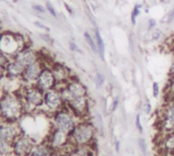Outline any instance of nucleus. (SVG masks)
I'll return each instance as SVG.
<instances>
[{
	"label": "nucleus",
	"instance_id": "41",
	"mask_svg": "<svg viewBox=\"0 0 174 156\" xmlns=\"http://www.w3.org/2000/svg\"><path fill=\"white\" fill-rule=\"evenodd\" d=\"M52 156H65L64 154H62L61 152H59V151H56L55 153H54V154L52 155Z\"/></svg>",
	"mask_w": 174,
	"mask_h": 156
},
{
	"label": "nucleus",
	"instance_id": "23",
	"mask_svg": "<svg viewBox=\"0 0 174 156\" xmlns=\"http://www.w3.org/2000/svg\"><path fill=\"white\" fill-rule=\"evenodd\" d=\"M84 36H85V39H86L87 42H88V44L90 46V48L92 49V51H93L94 53H98V48H97L96 41L92 38V36L89 34L88 32H85V35H84Z\"/></svg>",
	"mask_w": 174,
	"mask_h": 156
},
{
	"label": "nucleus",
	"instance_id": "9",
	"mask_svg": "<svg viewBox=\"0 0 174 156\" xmlns=\"http://www.w3.org/2000/svg\"><path fill=\"white\" fill-rule=\"evenodd\" d=\"M44 105L51 112H56L63 108L65 105L63 99L61 97L60 92L57 89H52L50 91L45 92L44 94Z\"/></svg>",
	"mask_w": 174,
	"mask_h": 156
},
{
	"label": "nucleus",
	"instance_id": "31",
	"mask_svg": "<svg viewBox=\"0 0 174 156\" xmlns=\"http://www.w3.org/2000/svg\"><path fill=\"white\" fill-rule=\"evenodd\" d=\"M153 96L155 98H157L159 96V93H160V88H159V84L157 82H154L153 83Z\"/></svg>",
	"mask_w": 174,
	"mask_h": 156
},
{
	"label": "nucleus",
	"instance_id": "4",
	"mask_svg": "<svg viewBox=\"0 0 174 156\" xmlns=\"http://www.w3.org/2000/svg\"><path fill=\"white\" fill-rule=\"evenodd\" d=\"M35 145L33 139L23 133L11 144V154L13 156H30Z\"/></svg>",
	"mask_w": 174,
	"mask_h": 156
},
{
	"label": "nucleus",
	"instance_id": "35",
	"mask_svg": "<svg viewBox=\"0 0 174 156\" xmlns=\"http://www.w3.org/2000/svg\"><path fill=\"white\" fill-rule=\"evenodd\" d=\"M166 18H167L166 21H171L173 20V18H174V9H172L169 13H168L167 16H166Z\"/></svg>",
	"mask_w": 174,
	"mask_h": 156
},
{
	"label": "nucleus",
	"instance_id": "18",
	"mask_svg": "<svg viewBox=\"0 0 174 156\" xmlns=\"http://www.w3.org/2000/svg\"><path fill=\"white\" fill-rule=\"evenodd\" d=\"M161 145L166 152L174 153V132L165 133Z\"/></svg>",
	"mask_w": 174,
	"mask_h": 156
},
{
	"label": "nucleus",
	"instance_id": "1",
	"mask_svg": "<svg viewBox=\"0 0 174 156\" xmlns=\"http://www.w3.org/2000/svg\"><path fill=\"white\" fill-rule=\"evenodd\" d=\"M26 113L24 97L6 94L0 98V119L2 122H16Z\"/></svg>",
	"mask_w": 174,
	"mask_h": 156
},
{
	"label": "nucleus",
	"instance_id": "17",
	"mask_svg": "<svg viewBox=\"0 0 174 156\" xmlns=\"http://www.w3.org/2000/svg\"><path fill=\"white\" fill-rule=\"evenodd\" d=\"M26 70V67L24 65H21L20 62L14 60L13 62H10L6 67V73L9 76L12 78H16V76H23V73Z\"/></svg>",
	"mask_w": 174,
	"mask_h": 156
},
{
	"label": "nucleus",
	"instance_id": "44",
	"mask_svg": "<svg viewBox=\"0 0 174 156\" xmlns=\"http://www.w3.org/2000/svg\"><path fill=\"white\" fill-rule=\"evenodd\" d=\"M102 156H108V155H106V154H102Z\"/></svg>",
	"mask_w": 174,
	"mask_h": 156
},
{
	"label": "nucleus",
	"instance_id": "28",
	"mask_svg": "<svg viewBox=\"0 0 174 156\" xmlns=\"http://www.w3.org/2000/svg\"><path fill=\"white\" fill-rule=\"evenodd\" d=\"M135 127H137L138 131L140 133L144 132V128H143V125H142V120H141L140 114H137V116H135Z\"/></svg>",
	"mask_w": 174,
	"mask_h": 156
},
{
	"label": "nucleus",
	"instance_id": "8",
	"mask_svg": "<svg viewBox=\"0 0 174 156\" xmlns=\"http://www.w3.org/2000/svg\"><path fill=\"white\" fill-rule=\"evenodd\" d=\"M21 134H23V131L17 127V124H13V122L0 124V140L1 141L11 145Z\"/></svg>",
	"mask_w": 174,
	"mask_h": 156
},
{
	"label": "nucleus",
	"instance_id": "25",
	"mask_svg": "<svg viewBox=\"0 0 174 156\" xmlns=\"http://www.w3.org/2000/svg\"><path fill=\"white\" fill-rule=\"evenodd\" d=\"M95 83H96V87H97L98 89L101 88L103 85H104L105 78H104V76H103L101 73H96V76H95Z\"/></svg>",
	"mask_w": 174,
	"mask_h": 156
},
{
	"label": "nucleus",
	"instance_id": "15",
	"mask_svg": "<svg viewBox=\"0 0 174 156\" xmlns=\"http://www.w3.org/2000/svg\"><path fill=\"white\" fill-rule=\"evenodd\" d=\"M55 152V150L47 142H45V143L35 145L30 156H52Z\"/></svg>",
	"mask_w": 174,
	"mask_h": 156
},
{
	"label": "nucleus",
	"instance_id": "5",
	"mask_svg": "<svg viewBox=\"0 0 174 156\" xmlns=\"http://www.w3.org/2000/svg\"><path fill=\"white\" fill-rule=\"evenodd\" d=\"M44 94L45 92L40 90L36 85L27 89V91L24 95L26 111L27 108H31V110H34V109L42 107L44 105Z\"/></svg>",
	"mask_w": 174,
	"mask_h": 156
},
{
	"label": "nucleus",
	"instance_id": "38",
	"mask_svg": "<svg viewBox=\"0 0 174 156\" xmlns=\"http://www.w3.org/2000/svg\"><path fill=\"white\" fill-rule=\"evenodd\" d=\"M169 76H170V78H173V76H174V61H173V63L171 64V67H170Z\"/></svg>",
	"mask_w": 174,
	"mask_h": 156
},
{
	"label": "nucleus",
	"instance_id": "39",
	"mask_svg": "<svg viewBox=\"0 0 174 156\" xmlns=\"http://www.w3.org/2000/svg\"><path fill=\"white\" fill-rule=\"evenodd\" d=\"M70 48H71V50L73 51H75V50H78V47H77V45L74 44V43H72V42H70Z\"/></svg>",
	"mask_w": 174,
	"mask_h": 156
},
{
	"label": "nucleus",
	"instance_id": "2",
	"mask_svg": "<svg viewBox=\"0 0 174 156\" xmlns=\"http://www.w3.org/2000/svg\"><path fill=\"white\" fill-rule=\"evenodd\" d=\"M95 134L96 128L90 120H81L69 134L70 142L75 146H90L93 144Z\"/></svg>",
	"mask_w": 174,
	"mask_h": 156
},
{
	"label": "nucleus",
	"instance_id": "24",
	"mask_svg": "<svg viewBox=\"0 0 174 156\" xmlns=\"http://www.w3.org/2000/svg\"><path fill=\"white\" fill-rule=\"evenodd\" d=\"M138 148H140L141 152L143 153L144 156L147 155L148 153V145H147V142L144 138H140L138 140Z\"/></svg>",
	"mask_w": 174,
	"mask_h": 156
},
{
	"label": "nucleus",
	"instance_id": "45",
	"mask_svg": "<svg viewBox=\"0 0 174 156\" xmlns=\"http://www.w3.org/2000/svg\"><path fill=\"white\" fill-rule=\"evenodd\" d=\"M11 155H12V154H11ZM11 155H10V156H11Z\"/></svg>",
	"mask_w": 174,
	"mask_h": 156
},
{
	"label": "nucleus",
	"instance_id": "33",
	"mask_svg": "<svg viewBox=\"0 0 174 156\" xmlns=\"http://www.w3.org/2000/svg\"><path fill=\"white\" fill-rule=\"evenodd\" d=\"M148 27H149V31H152V30L156 27V21H155L154 18H150V20H149Z\"/></svg>",
	"mask_w": 174,
	"mask_h": 156
},
{
	"label": "nucleus",
	"instance_id": "6",
	"mask_svg": "<svg viewBox=\"0 0 174 156\" xmlns=\"http://www.w3.org/2000/svg\"><path fill=\"white\" fill-rule=\"evenodd\" d=\"M65 105L67 106V108L72 112L73 115L77 119H81V120H86L87 116H89L90 104L87 96L75 97L70 102L65 104Z\"/></svg>",
	"mask_w": 174,
	"mask_h": 156
},
{
	"label": "nucleus",
	"instance_id": "3",
	"mask_svg": "<svg viewBox=\"0 0 174 156\" xmlns=\"http://www.w3.org/2000/svg\"><path fill=\"white\" fill-rule=\"evenodd\" d=\"M52 124L53 128L64 131L67 134H70L77 125L78 122L77 117L73 115V113L67 108L66 105H64L63 108L53 113Z\"/></svg>",
	"mask_w": 174,
	"mask_h": 156
},
{
	"label": "nucleus",
	"instance_id": "30",
	"mask_svg": "<svg viewBox=\"0 0 174 156\" xmlns=\"http://www.w3.org/2000/svg\"><path fill=\"white\" fill-rule=\"evenodd\" d=\"M143 111L145 112L146 114H150L152 111V105L150 103V101H147V102L143 105Z\"/></svg>",
	"mask_w": 174,
	"mask_h": 156
},
{
	"label": "nucleus",
	"instance_id": "22",
	"mask_svg": "<svg viewBox=\"0 0 174 156\" xmlns=\"http://www.w3.org/2000/svg\"><path fill=\"white\" fill-rule=\"evenodd\" d=\"M95 119H96L98 132L100 133L101 136H104V122H103V117L100 112L96 111V113H95Z\"/></svg>",
	"mask_w": 174,
	"mask_h": 156
},
{
	"label": "nucleus",
	"instance_id": "14",
	"mask_svg": "<svg viewBox=\"0 0 174 156\" xmlns=\"http://www.w3.org/2000/svg\"><path fill=\"white\" fill-rule=\"evenodd\" d=\"M52 70L54 76H55V80L57 82V85L59 84H66L69 80V73H68V68L65 67L64 65H62L60 63H56L54 64L52 68Z\"/></svg>",
	"mask_w": 174,
	"mask_h": 156
},
{
	"label": "nucleus",
	"instance_id": "43",
	"mask_svg": "<svg viewBox=\"0 0 174 156\" xmlns=\"http://www.w3.org/2000/svg\"><path fill=\"white\" fill-rule=\"evenodd\" d=\"M170 79H171V87L174 88V76L173 78H170Z\"/></svg>",
	"mask_w": 174,
	"mask_h": 156
},
{
	"label": "nucleus",
	"instance_id": "11",
	"mask_svg": "<svg viewBox=\"0 0 174 156\" xmlns=\"http://www.w3.org/2000/svg\"><path fill=\"white\" fill-rule=\"evenodd\" d=\"M43 68L44 67H42V63H41L39 60H37L36 62H34L31 65H29L28 67H26V70H24L21 76L28 83H34V82L36 83L40 73H42Z\"/></svg>",
	"mask_w": 174,
	"mask_h": 156
},
{
	"label": "nucleus",
	"instance_id": "36",
	"mask_svg": "<svg viewBox=\"0 0 174 156\" xmlns=\"http://www.w3.org/2000/svg\"><path fill=\"white\" fill-rule=\"evenodd\" d=\"M34 9H36L37 11H39V12H43V13L45 12V8L43 6H41V5H34Z\"/></svg>",
	"mask_w": 174,
	"mask_h": 156
},
{
	"label": "nucleus",
	"instance_id": "13",
	"mask_svg": "<svg viewBox=\"0 0 174 156\" xmlns=\"http://www.w3.org/2000/svg\"><path fill=\"white\" fill-rule=\"evenodd\" d=\"M20 48V43L16 42L14 37L4 35L0 38V50L4 53H13Z\"/></svg>",
	"mask_w": 174,
	"mask_h": 156
},
{
	"label": "nucleus",
	"instance_id": "42",
	"mask_svg": "<svg viewBox=\"0 0 174 156\" xmlns=\"http://www.w3.org/2000/svg\"><path fill=\"white\" fill-rule=\"evenodd\" d=\"M65 7H66L67 9H68V11H69V13H70V15H72V10H71V8H70V7L68 6V5H67V4H65Z\"/></svg>",
	"mask_w": 174,
	"mask_h": 156
},
{
	"label": "nucleus",
	"instance_id": "10",
	"mask_svg": "<svg viewBox=\"0 0 174 156\" xmlns=\"http://www.w3.org/2000/svg\"><path fill=\"white\" fill-rule=\"evenodd\" d=\"M57 85V82L55 80V76H54L51 68L44 67L42 70V73H40L39 78L36 82V86L40 90H42L43 92L50 91L52 89H55Z\"/></svg>",
	"mask_w": 174,
	"mask_h": 156
},
{
	"label": "nucleus",
	"instance_id": "40",
	"mask_svg": "<svg viewBox=\"0 0 174 156\" xmlns=\"http://www.w3.org/2000/svg\"><path fill=\"white\" fill-rule=\"evenodd\" d=\"M4 75V68L2 67H0V78H2Z\"/></svg>",
	"mask_w": 174,
	"mask_h": 156
},
{
	"label": "nucleus",
	"instance_id": "27",
	"mask_svg": "<svg viewBox=\"0 0 174 156\" xmlns=\"http://www.w3.org/2000/svg\"><path fill=\"white\" fill-rule=\"evenodd\" d=\"M118 104H119V98L116 96V97H114V99L112 100V103H111V105L109 107L110 113H113V112L116 111V109H117V107H118Z\"/></svg>",
	"mask_w": 174,
	"mask_h": 156
},
{
	"label": "nucleus",
	"instance_id": "21",
	"mask_svg": "<svg viewBox=\"0 0 174 156\" xmlns=\"http://www.w3.org/2000/svg\"><path fill=\"white\" fill-rule=\"evenodd\" d=\"M11 155V145L0 140V156Z\"/></svg>",
	"mask_w": 174,
	"mask_h": 156
},
{
	"label": "nucleus",
	"instance_id": "20",
	"mask_svg": "<svg viewBox=\"0 0 174 156\" xmlns=\"http://www.w3.org/2000/svg\"><path fill=\"white\" fill-rule=\"evenodd\" d=\"M95 41H96L97 48H98V54L100 55V57L104 60L105 58V44L104 41H103L101 35H100L99 30L97 28L95 29Z\"/></svg>",
	"mask_w": 174,
	"mask_h": 156
},
{
	"label": "nucleus",
	"instance_id": "29",
	"mask_svg": "<svg viewBox=\"0 0 174 156\" xmlns=\"http://www.w3.org/2000/svg\"><path fill=\"white\" fill-rule=\"evenodd\" d=\"M162 36V32L160 30H155L151 34V40L152 41H158Z\"/></svg>",
	"mask_w": 174,
	"mask_h": 156
},
{
	"label": "nucleus",
	"instance_id": "34",
	"mask_svg": "<svg viewBox=\"0 0 174 156\" xmlns=\"http://www.w3.org/2000/svg\"><path fill=\"white\" fill-rule=\"evenodd\" d=\"M47 10H48V11L50 12L51 15H52L53 16H57V13H56V11H55V10H54L53 6H52V5H51L50 3H49V2L47 3Z\"/></svg>",
	"mask_w": 174,
	"mask_h": 156
},
{
	"label": "nucleus",
	"instance_id": "16",
	"mask_svg": "<svg viewBox=\"0 0 174 156\" xmlns=\"http://www.w3.org/2000/svg\"><path fill=\"white\" fill-rule=\"evenodd\" d=\"M16 61H18L21 65H24V67H28L29 65L37 61V56L32 50H27L23 51L21 53L18 54V56L16 57Z\"/></svg>",
	"mask_w": 174,
	"mask_h": 156
},
{
	"label": "nucleus",
	"instance_id": "37",
	"mask_svg": "<svg viewBox=\"0 0 174 156\" xmlns=\"http://www.w3.org/2000/svg\"><path fill=\"white\" fill-rule=\"evenodd\" d=\"M114 146H115V151L116 152L120 151V142H119L118 140H115V144H114Z\"/></svg>",
	"mask_w": 174,
	"mask_h": 156
},
{
	"label": "nucleus",
	"instance_id": "26",
	"mask_svg": "<svg viewBox=\"0 0 174 156\" xmlns=\"http://www.w3.org/2000/svg\"><path fill=\"white\" fill-rule=\"evenodd\" d=\"M141 5L140 4H137L134 8V10H132V13H131V23L135 24V20H137V18L138 16V15L141 13Z\"/></svg>",
	"mask_w": 174,
	"mask_h": 156
},
{
	"label": "nucleus",
	"instance_id": "19",
	"mask_svg": "<svg viewBox=\"0 0 174 156\" xmlns=\"http://www.w3.org/2000/svg\"><path fill=\"white\" fill-rule=\"evenodd\" d=\"M93 148L91 146H75L68 156H93Z\"/></svg>",
	"mask_w": 174,
	"mask_h": 156
},
{
	"label": "nucleus",
	"instance_id": "7",
	"mask_svg": "<svg viewBox=\"0 0 174 156\" xmlns=\"http://www.w3.org/2000/svg\"><path fill=\"white\" fill-rule=\"evenodd\" d=\"M47 143L50 145L55 151H60L66 145H68L70 143L69 134H67L66 132H64V131L53 128L50 132V135H49Z\"/></svg>",
	"mask_w": 174,
	"mask_h": 156
},
{
	"label": "nucleus",
	"instance_id": "12",
	"mask_svg": "<svg viewBox=\"0 0 174 156\" xmlns=\"http://www.w3.org/2000/svg\"><path fill=\"white\" fill-rule=\"evenodd\" d=\"M66 89L70 92L73 98L75 97H84L87 96L88 91H87L86 86L81 82H80L77 79H69L68 82L65 84Z\"/></svg>",
	"mask_w": 174,
	"mask_h": 156
},
{
	"label": "nucleus",
	"instance_id": "32",
	"mask_svg": "<svg viewBox=\"0 0 174 156\" xmlns=\"http://www.w3.org/2000/svg\"><path fill=\"white\" fill-rule=\"evenodd\" d=\"M8 63V60L6 58V56L3 55V54H0V67H2L3 68H6Z\"/></svg>",
	"mask_w": 174,
	"mask_h": 156
}]
</instances>
